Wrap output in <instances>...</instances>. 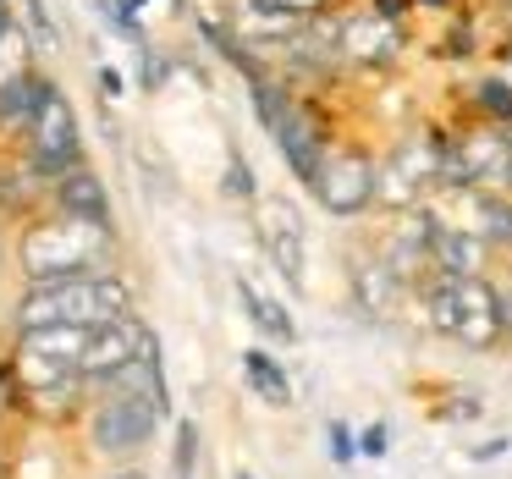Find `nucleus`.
<instances>
[{"instance_id": "nucleus-30", "label": "nucleus", "mask_w": 512, "mask_h": 479, "mask_svg": "<svg viewBox=\"0 0 512 479\" xmlns=\"http://www.w3.org/2000/svg\"><path fill=\"white\" fill-rule=\"evenodd\" d=\"M12 23V0H0V28Z\"/></svg>"}, {"instance_id": "nucleus-15", "label": "nucleus", "mask_w": 512, "mask_h": 479, "mask_svg": "<svg viewBox=\"0 0 512 479\" xmlns=\"http://www.w3.org/2000/svg\"><path fill=\"white\" fill-rule=\"evenodd\" d=\"M232 23L243 28V39H298L303 34V17L259 6V0H232Z\"/></svg>"}, {"instance_id": "nucleus-18", "label": "nucleus", "mask_w": 512, "mask_h": 479, "mask_svg": "<svg viewBox=\"0 0 512 479\" xmlns=\"http://www.w3.org/2000/svg\"><path fill=\"white\" fill-rule=\"evenodd\" d=\"M237 298H243V309H248V320L259 325V331L270 336V342H292V320H287V309H281L276 298H265V292H254L248 281H237Z\"/></svg>"}, {"instance_id": "nucleus-21", "label": "nucleus", "mask_w": 512, "mask_h": 479, "mask_svg": "<svg viewBox=\"0 0 512 479\" xmlns=\"http://www.w3.org/2000/svg\"><path fill=\"white\" fill-rule=\"evenodd\" d=\"M479 221H485V237H501V243H512V204L501 199H479Z\"/></svg>"}, {"instance_id": "nucleus-27", "label": "nucleus", "mask_w": 512, "mask_h": 479, "mask_svg": "<svg viewBox=\"0 0 512 479\" xmlns=\"http://www.w3.org/2000/svg\"><path fill=\"white\" fill-rule=\"evenodd\" d=\"M501 336H512V287L501 292Z\"/></svg>"}, {"instance_id": "nucleus-6", "label": "nucleus", "mask_w": 512, "mask_h": 479, "mask_svg": "<svg viewBox=\"0 0 512 479\" xmlns=\"http://www.w3.org/2000/svg\"><path fill=\"white\" fill-rule=\"evenodd\" d=\"M155 424H160V413L149 408V402L127 397V391H111V397H100V408H94L89 435H94L100 452L127 457V452H138V446L155 441Z\"/></svg>"}, {"instance_id": "nucleus-24", "label": "nucleus", "mask_w": 512, "mask_h": 479, "mask_svg": "<svg viewBox=\"0 0 512 479\" xmlns=\"http://www.w3.org/2000/svg\"><path fill=\"white\" fill-rule=\"evenodd\" d=\"M259 6H276V12H292V17H314V12H325L331 0H259Z\"/></svg>"}, {"instance_id": "nucleus-31", "label": "nucleus", "mask_w": 512, "mask_h": 479, "mask_svg": "<svg viewBox=\"0 0 512 479\" xmlns=\"http://www.w3.org/2000/svg\"><path fill=\"white\" fill-rule=\"evenodd\" d=\"M507 182H512V133H507Z\"/></svg>"}, {"instance_id": "nucleus-17", "label": "nucleus", "mask_w": 512, "mask_h": 479, "mask_svg": "<svg viewBox=\"0 0 512 479\" xmlns=\"http://www.w3.org/2000/svg\"><path fill=\"white\" fill-rule=\"evenodd\" d=\"M45 89H50V83L34 78V72H23L17 83H6V89H0V127H28V116L39 111Z\"/></svg>"}, {"instance_id": "nucleus-20", "label": "nucleus", "mask_w": 512, "mask_h": 479, "mask_svg": "<svg viewBox=\"0 0 512 479\" xmlns=\"http://www.w3.org/2000/svg\"><path fill=\"white\" fill-rule=\"evenodd\" d=\"M17 12H23V28H28V50H45V56H56L61 50V28L50 23V12H45V0H17Z\"/></svg>"}, {"instance_id": "nucleus-16", "label": "nucleus", "mask_w": 512, "mask_h": 479, "mask_svg": "<svg viewBox=\"0 0 512 479\" xmlns=\"http://www.w3.org/2000/svg\"><path fill=\"white\" fill-rule=\"evenodd\" d=\"M83 342H89V331H72V325H45V331H23V353H28V358H45V364H61V369H78Z\"/></svg>"}, {"instance_id": "nucleus-11", "label": "nucleus", "mask_w": 512, "mask_h": 479, "mask_svg": "<svg viewBox=\"0 0 512 479\" xmlns=\"http://www.w3.org/2000/svg\"><path fill=\"white\" fill-rule=\"evenodd\" d=\"M138 336H144V325H133V320H116V325H100V331H89V342H83V353H78V375L116 380L127 364H133Z\"/></svg>"}, {"instance_id": "nucleus-12", "label": "nucleus", "mask_w": 512, "mask_h": 479, "mask_svg": "<svg viewBox=\"0 0 512 479\" xmlns=\"http://www.w3.org/2000/svg\"><path fill=\"white\" fill-rule=\"evenodd\" d=\"M56 204L72 221H89V226H105V232H111V193H105V182L94 177L89 166H72L67 177H56Z\"/></svg>"}, {"instance_id": "nucleus-9", "label": "nucleus", "mask_w": 512, "mask_h": 479, "mask_svg": "<svg viewBox=\"0 0 512 479\" xmlns=\"http://www.w3.org/2000/svg\"><path fill=\"white\" fill-rule=\"evenodd\" d=\"M259 243H265L270 265H276L292 287H303V254H309V243H303V221L287 199L259 204Z\"/></svg>"}, {"instance_id": "nucleus-7", "label": "nucleus", "mask_w": 512, "mask_h": 479, "mask_svg": "<svg viewBox=\"0 0 512 479\" xmlns=\"http://www.w3.org/2000/svg\"><path fill=\"white\" fill-rule=\"evenodd\" d=\"M380 171L369 166L364 155H325L320 171H314V199L325 204L331 215H358L375 204Z\"/></svg>"}, {"instance_id": "nucleus-28", "label": "nucleus", "mask_w": 512, "mask_h": 479, "mask_svg": "<svg viewBox=\"0 0 512 479\" xmlns=\"http://www.w3.org/2000/svg\"><path fill=\"white\" fill-rule=\"evenodd\" d=\"M364 452H386V435H380V424L364 435Z\"/></svg>"}, {"instance_id": "nucleus-4", "label": "nucleus", "mask_w": 512, "mask_h": 479, "mask_svg": "<svg viewBox=\"0 0 512 479\" xmlns=\"http://www.w3.org/2000/svg\"><path fill=\"white\" fill-rule=\"evenodd\" d=\"M78 149H83V133H78V111L67 105V94L50 83L39 111L28 116V166L39 177H67L78 166Z\"/></svg>"}, {"instance_id": "nucleus-13", "label": "nucleus", "mask_w": 512, "mask_h": 479, "mask_svg": "<svg viewBox=\"0 0 512 479\" xmlns=\"http://www.w3.org/2000/svg\"><path fill=\"white\" fill-rule=\"evenodd\" d=\"M430 259L441 276H479L485 270V237L463 226H430Z\"/></svg>"}, {"instance_id": "nucleus-19", "label": "nucleus", "mask_w": 512, "mask_h": 479, "mask_svg": "<svg viewBox=\"0 0 512 479\" xmlns=\"http://www.w3.org/2000/svg\"><path fill=\"white\" fill-rule=\"evenodd\" d=\"M243 369H248V386H254L270 408H287V402H292V386H287V375H281V364L270 353H259V347H254V353L243 358Z\"/></svg>"}, {"instance_id": "nucleus-3", "label": "nucleus", "mask_w": 512, "mask_h": 479, "mask_svg": "<svg viewBox=\"0 0 512 479\" xmlns=\"http://www.w3.org/2000/svg\"><path fill=\"white\" fill-rule=\"evenodd\" d=\"M430 325L463 347H490L501 336V292L485 276H441L430 287Z\"/></svg>"}, {"instance_id": "nucleus-5", "label": "nucleus", "mask_w": 512, "mask_h": 479, "mask_svg": "<svg viewBox=\"0 0 512 479\" xmlns=\"http://www.w3.org/2000/svg\"><path fill=\"white\" fill-rule=\"evenodd\" d=\"M254 111H259V122L276 133V144H281V155L292 160V171H298L303 182H314V171H320L325 155H320V138H314L309 116H303L298 105H292L276 83H265V78L254 83Z\"/></svg>"}, {"instance_id": "nucleus-23", "label": "nucleus", "mask_w": 512, "mask_h": 479, "mask_svg": "<svg viewBox=\"0 0 512 479\" xmlns=\"http://www.w3.org/2000/svg\"><path fill=\"white\" fill-rule=\"evenodd\" d=\"M193 446H199V435H193V424L182 419V424H177V479L193 474Z\"/></svg>"}, {"instance_id": "nucleus-2", "label": "nucleus", "mask_w": 512, "mask_h": 479, "mask_svg": "<svg viewBox=\"0 0 512 479\" xmlns=\"http://www.w3.org/2000/svg\"><path fill=\"white\" fill-rule=\"evenodd\" d=\"M111 254V232L89 221H72V215H56V221L34 226L23 237V270L34 287L45 281H72V276H94V265Z\"/></svg>"}, {"instance_id": "nucleus-10", "label": "nucleus", "mask_w": 512, "mask_h": 479, "mask_svg": "<svg viewBox=\"0 0 512 479\" xmlns=\"http://www.w3.org/2000/svg\"><path fill=\"white\" fill-rule=\"evenodd\" d=\"M336 50H342L347 61H358V67H386L402 50V28L386 23V17H375V12H358L336 28Z\"/></svg>"}, {"instance_id": "nucleus-14", "label": "nucleus", "mask_w": 512, "mask_h": 479, "mask_svg": "<svg viewBox=\"0 0 512 479\" xmlns=\"http://www.w3.org/2000/svg\"><path fill=\"white\" fill-rule=\"evenodd\" d=\"M353 298L364 314H391L402 298V276L386 265V259H364V265L353 270Z\"/></svg>"}, {"instance_id": "nucleus-8", "label": "nucleus", "mask_w": 512, "mask_h": 479, "mask_svg": "<svg viewBox=\"0 0 512 479\" xmlns=\"http://www.w3.org/2000/svg\"><path fill=\"white\" fill-rule=\"evenodd\" d=\"M441 177L457 188L507 182V133H468L457 144H441Z\"/></svg>"}, {"instance_id": "nucleus-22", "label": "nucleus", "mask_w": 512, "mask_h": 479, "mask_svg": "<svg viewBox=\"0 0 512 479\" xmlns=\"http://www.w3.org/2000/svg\"><path fill=\"white\" fill-rule=\"evenodd\" d=\"M479 105L496 111L501 122H512V83L507 78H485V83H479Z\"/></svg>"}, {"instance_id": "nucleus-29", "label": "nucleus", "mask_w": 512, "mask_h": 479, "mask_svg": "<svg viewBox=\"0 0 512 479\" xmlns=\"http://www.w3.org/2000/svg\"><path fill=\"white\" fill-rule=\"evenodd\" d=\"M105 479H149V474H138V468H122V474H105Z\"/></svg>"}, {"instance_id": "nucleus-26", "label": "nucleus", "mask_w": 512, "mask_h": 479, "mask_svg": "<svg viewBox=\"0 0 512 479\" xmlns=\"http://www.w3.org/2000/svg\"><path fill=\"white\" fill-rule=\"evenodd\" d=\"M331 452H336V457H347V452H353V441H347V430H342V424H331Z\"/></svg>"}, {"instance_id": "nucleus-25", "label": "nucleus", "mask_w": 512, "mask_h": 479, "mask_svg": "<svg viewBox=\"0 0 512 479\" xmlns=\"http://www.w3.org/2000/svg\"><path fill=\"white\" fill-rule=\"evenodd\" d=\"M402 12H408V0H375V17H386V23H397Z\"/></svg>"}, {"instance_id": "nucleus-1", "label": "nucleus", "mask_w": 512, "mask_h": 479, "mask_svg": "<svg viewBox=\"0 0 512 479\" xmlns=\"http://www.w3.org/2000/svg\"><path fill=\"white\" fill-rule=\"evenodd\" d=\"M133 292L116 276H72V281H45L28 287V298L17 303V325L23 331H45V325H72V331H100V325L127 320Z\"/></svg>"}]
</instances>
